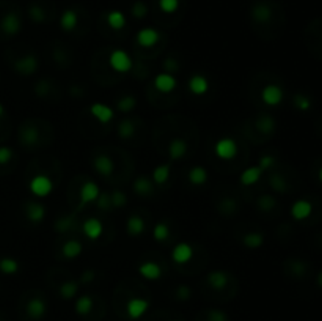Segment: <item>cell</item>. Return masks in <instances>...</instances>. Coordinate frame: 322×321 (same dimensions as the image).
<instances>
[{
    "instance_id": "6da1fadb",
    "label": "cell",
    "mask_w": 322,
    "mask_h": 321,
    "mask_svg": "<svg viewBox=\"0 0 322 321\" xmlns=\"http://www.w3.org/2000/svg\"><path fill=\"white\" fill-rule=\"evenodd\" d=\"M109 65L112 66V70H115L116 72L126 74L134 68V62L132 57L123 49H113L109 56Z\"/></svg>"
},
{
    "instance_id": "7a4b0ae2",
    "label": "cell",
    "mask_w": 322,
    "mask_h": 321,
    "mask_svg": "<svg viewBox=\"0 0 322 321\" xmlns=\"http://www.w3.org/2000/svg\"><path fill=\"white\" fill-rule=\"evenodd\" d=\"M214 154L222 160H233L238 156V144L231 137H222L214 145Z\"/></svg>"
},
{
    "instance_id": "3957f363",
    "label": "cell",
    "mask_w": 322,
    "mask_h": 321,
    "mask_svg": "<svg viewBox=\"0 0 322 321\" xmlns=\"http://www.w3.org/2000/svg\"><path fill=\"white\" fill-rule=\"evenodd\" d=\"M28 189L35 197L42 198V197H47V196L52 194L53 183H52V180L47 175H35L33 178L30 180Z\"/></svg>"
},
{
    "instance_id": "277c9868",
    "label": "cell",
    "mask_w": 322,
    "mask_h": 321,
    "mask_svg": "<svg viewBox=\"0 0 322 321\" xmlns=\"http://www.w3.org/2000/svg\"><path fill=\"white\" fill-rule=\"evenodd\" d=\"M187 152H189V144H187L186 138L175 137V138H171V140L168 142L167 153H168L170 162H176V160L184 159Z\"/></svg>"
},
{
    "instance_id": "5b68a950",
    "label": "cell",
    "mask_w": 322,
    "mask_h": 321,
    "mask_svg": "<svg viewBox=\"0 0 322 321\" xmlns=\"http://www.w3.org/2000/svg\"><path fill=\"white\" fill-rule=\"evenodd\" d=\"M283 98H285V92L282 87H278V85L269 84V85H264L261 90V101L266 106L275 107L278 104H282Z\"/></svg>"
},
{
    "instance_id": "8992f818",
    "label": "cell",
    "mask_w": 322,
    "mask_h": 321,
    "mask_svg": "<svg viewBox=\"0 0 322 321\" xmlns=\"http://www.w3.org/2000/svg\"><path fill=\"white\" fill-rule=\"evenodd\" d=\"M38 65H39L38 57L33 56V54H27V56L20 57L14 62V70L20 76H31L38 70Z\"/></svg>"
},
{
    "instance_id": "52a82bcc",
    "label": "cell",
    "mask_w": 322,
    "mask_h": 321,
    "mask_svg": "<svg viewBox=\"0 0 322 321\" xmlns=\"http://www.w3.org/2000/svg\"><path fill=\"white\" fill-rule=\"evenodd\" d=\"M93 168L98 172L102 178H109L115 172V160L109 154H98L93 159Z\"/></svg>"
},
{
    "instance_id": "ba28073f",
    "label": "cell",
    "mask_w": 322,
    "mask_h": 321,
    "mask_svg": "<svg viewBox=\"0 0 322 321\" xmlns=\"http://www.w3.org/2000/svg\"><path fill=\"white\" fill-rule=\"evenodd\" d=\"M153 85H154V88L157 92L167 94V93H171V92L176 90L178 79L170 72H159V74H156V78L153 80Z\"/></svg>"
},
{
    "instance_id": "9c48e42d",
    "label": "cell",
    "mask_w": 322,
    "mask_h": 321,
    "mask_svg": "<svg viewBox=\"0 0 322 321\" xmlns=\"http://www.w3.org/2000/svg\"><path fill=\"white\" fill-rule=\"evenodd\" d=\"M99 196H101V189H99L98 184L94 183V181L88 180L80 186L79 198H80L82 205H90V203H94L96 200L99 198Z\"/></svg>"
},
{
    "instance_id": "30bf717a",
    "label": "cell",
    "mask_w": 322,
    "mask_h": 321,
    "mask_svg": "<svg viewBox=\"0 0 322 321\" xmlns=\"http://www.w3.org/2000/svg\"><path fill=\"white\" fill-rule=\"evenodd\" d=\"M149 308V302L143 298H132L129 299L126 304V314L131 320H138L142 318Z\"/></svg>"
},
{
    "instance_id": "8fae6325",
    "label": "cell",
    "mask_w": 322,
    "mask_h": 321,
    "mask_svg": "<svg viewBox=\"0 0 322 321\" xmlns=\"http://www.w3.org/2000/svg\"><path fill=\"white\" fill-rule=\"evenodd\" d=\"M193 255H195V250L189 242H178L171 250V260L176 264H186L193 258Z\"/></svg>"
},
{
    "instance_id": "7c38bea8",
    "label": "cell",
    "mask_w": 322,
    "mask_h": 321,
    "mask_svg": "<svg viewBox=\"0 0 322 321\" xmlns=\"http://www.w3.org/2000/svg\"><path fill=\"white\" fill-rule=\"evenodd\" d=\"M90 115L96 122H99L101 124H107L113 120L115 112L104 102H93L90 106Z\"/></svg>"
},
{
    "instance_id": "4fadbf2b",
    "label": "cell",
    "mask_w": 322,
    "mask_h": 321,
    "mask_svg": "<svg viewBox=\"0 0 322 321\" xmlns=\"http://www.w3.org/2000/svg\"><path fill=\"white\" fill-rule=\"evenodd\" d=\"M82 230H83V234L87 236L90 241H96L102 236L104 233V224L101 219L98 218H88L82 224Z\"/></svg>"
},
{
    "instance_id": "5bb4252c",
    "label": "cell",
    "mask_w": 322,
    "mask_h": 321,
    "mask_svg": "<svg viewBox=\"0 0 322 321\" xmlns=\"http://www.w3.org/2000/svg\"><path fill=\"white\" fill-rule=\"evenodd\" d=\"M20 27H22V24H20V18L16 13H6L2 18V20H0V30L8 36L17 35L20 32Z\"/></svg>"
},
{
    "instance_id": "9a60e30c",
    "label": "cell",
    "mask_w": 322,
    "mask_h": 321,
    "mask_svg": "<svg viewBox=\"0 0 322 321\" xmlns=\"http://www.w3.org/2000/svg\"><path fill=\"white\" fill-rule=\"evenodd\" d=\"M160 40V34L153 28V27H145L142 30H138V34H137V42H138V46H142V48H153L156 46L157 42Z\"/></svg>"
},
{
    "instance_id": "2e32d148",
    "label": "cell",
    "mask_w": 322,
    "mask_h": 321,
    "mask_svg": "<svg viewBox=\"0 0 322 321\" xmlns=\"http://www.w3.org/2000/svg\"><path fill=\"white\" fill-rule=\"evenodd\" d=\"M24 212H25V218L31 224H39L46 218V208H44V205H41L39 202H28L25 205Z\"/></svg>"
},
{
    "instance_id": "e0dca14e",
    "label": "cell",
    "mask_w": 322,
    "mask_h": 321,
    "mask_svg": "<svg viewBox=\"0 0 322 321\" xmlns=\"http://www.w3.org/2000/svg\"><path fill=\"white\" fill-rule=\"evenodd\" d=\"M187 87L189 92L195 96H201V94H206L209 90V80L203 76V74H193L190 76L189 82H187Z\"/></svg>"
},
{
    "instance_id": "ac0fdd59",
    "label": "cell",
    "mask_w": 322,
    "mask_h": 321,
    "mask_svg": "<svg viewBox=\"0 0 322 321\" xmlns=\"http://www.w3.org/2000/svg\"><path fill=\"white\" fill-rule=\"evenodd\" d=\"M138 274L146 280H159L162 277V268H160L156 262H145L138 266Z\"/></svg>"
},
{
    "instance_id": "d6986e66",
    "label": "cell",
    "mask_w": 322,
    "mask_h": 321,
    "mask_svg": "<svg viewBox=\"0 0 322 321\" xmlns=\"http://www.w3.org/2000/svg\"><path fill=\"white\" fill-rule=\"evenodd\" d=\"M19 140L20 144H24L25 146H35L39 142V131L38 128L33 124L24 126L19 132Z\"/></svg>"
},
{
    "instance_id": "ffe728a7",
    "label": "cell",
    "mask_w": 322,
    "mask_h": 321,
    "mask_svg": "<svg viewBox=\"0 0 322 321\" xmlns=\"http://www.w3.org/2000/svg\"><path fill=\"white\" fill-rule=\"evenodd\" d=\"M263 174L264 172H263V168L260 166H252L249 168H245L244 172L241 174L239 181H241L242 186H253L261 180Z\"/></svg>"
},
{
    "instance_id": "44dd1931",
    "label": "cell",
    "mask_w": 322,
    "mask_h": 321,
    "mask_svg": "<svg viewBox=\"0 0 322 321\" xmlns=\"http://www.w3.org/2000/svg\"><path fill=\"white\" fill-rule=\"evenodd\" d=\"M25 310H27V315L31 320H41L42 316L46 315L47 306L41 298H33V299H30V301H28Z\"/></svg>"
},
{
    "instance_id": "7402d4cb",
    "label": "cell",
    "mask_w": 322,
    "mask_h": 321,
    "mask_svg": "<svg viewBox=\"0 0 322 321\" xmlns=\"http://www.w3.org/2000/svg\"><path fill=\"white\" fill-rule=\"evenodd\" d=\"M206 280H208L209 286L214 288V290H223V288L228 285L230 277H228V272H225L222 270H214L208 274Z\"/></svg>"
},
{
    "instance_id": "603a6c76",
    "label": "cell",
    "mask_w": 322,
    "mask_h": 321,
    "mask_svg": "<svg viewBox=\"0 0 322 321\" xmlns=\"http://www.w3.org/2000/svg\"><path fill=\"white\" fill-rule=\"evenodd\" d=\"M187 180L189 183L193 186H203L208 183L209 175H208V170L203 167V166H193L189 174H187Z\"/></svg>"
},
{
    "instance_id": "cb8c5ba5",
    "label": "cell",
    "mask_w": 322,
    "mask_h": 321,
    "mask_svg": "<svg viewBox=\"0 0 322 321\" xmlns=\"http://www.w3.org/2000/svg\"><path fill=\"white\" fill-rule=\"evenodd\" d=\"M146 226H145V220L142 216H138V214H132V216H129L127 222H126V232L131 234V236L137 238L143 234Z\"/></svg>"
},
{
    "instance_id": "d4e9b609",
    "label": "cell",
    "mask_w": 322,
    "mask_h": 321,
    "mask_svg": "<svg viewBox=\"0 0 322 321\" xmlns=\"http://www.w3.org/2000/svg\"><path fill=\"white\" fill-rule=\"evenodd\" d=\"M132 189L137 196L140 197H149L154 194V186H153V181L148 180L146 176H138L135 178V181L132 183Z\"/></svg>"
},
{
    "instance_id": "484cf974",
    "label": "cell",
    "mask_w": 322,
    "mask_h": 321,
    "mask_svg": "<svg viewBox=\"0 0 322 321\" xmlns=\"http://www.w3.org/2000/svg\"><path fill=\"white\" fill-rule=\"evenodd\" d=\"M311 211H313V205L308 200H297L291 206V216L296 220H305L307 218H310Z\"/></svg>"
},
{
    "instance_id": "4316f807",
    "label": "cell",
    "mask_w": 322,
    "mask_h": 321,
    "mask_svg": "<svg viewBox=\"0 0 322 321\" xmlns=\"http://www.w3.org/2000/svg\"><path fill=\"white\" fill-rule=\"evenodd\" d=\"M170 176H171V162L156 166L154 170H153V174H151L153 183L157 184V186H164L167 181L170 180Z\"/></svg>"
},
{
    "instance_id": "83f0119b",
    "label": "cell",
    "mask_w": 322,
    "mask_h": 321,
    "mask_svg": "<svg viewBox=\"0 0 322 321\" xmlns=\"http://www.w3.org/2000/svg\"><path fill=\"white\" fill-rule=\"evenodd\" d=\"M79 26V14L76 10H66L60 18V27L64 32H72Z\"/></svg>"
},
{
    "instance_id": "f1b7e54d",
    "label": "cell",
    "mask_w": 322,
    "mask_h": 321,
    "mask_svg": "<svg viewBox=\"0 0 322 321\" xmlns=\"http://www.w3.org/2000/svg\"><path fill=\"white\" fill-rule=\"evenodd\" d=\"M83 252V246L77 240H68L61 248V255L68 260H74Z\"/></svg>"
},
{
    "instance_id": "f546056e",
    "label": "cell",
    "mask_w": 322,
    "mask_h": 321,
    "mask_svg": "<svg viewBox=\"0 0 322 321\" xmlns=\"http://www.w3.org/2000/svg\"><path fill=\"white\" fill-rule=\"evenodd\" d=\"M252 18L256 20V22H267V20H271L272 18V10L267 4H256L253 8H252Z\"/></svg>"
},
{
    "instance_id": "4dcf8cb0",
    "label": "cell",
    "mask_w": 322,
    "mask_h": 321,
    "mask_svg": "<svg viewBox=\"0 0 322 321\" xmlns=\"http://www.w3.org/2000/svg\"><path fill=\"white\" fill-rule=\"evenodd\" d=\"M242 244L245 246L247 249H260L261 246L264 244V234L260 232H249L242 236Z\"/></svg>"
},
{
    "instance_id": "1f68e13d",
    "label": "cell",
    "mask_w": 322,
    "mask_h": 321,
    "mask_svg": "<svg viewBox=\"0 0 322 321\" xmlns=\"http://www.w3.org/2000/svg\"><path fill=\"white\" fill-rule=\"evenodd\" d=\"M255 124H256V130L266 136H271L275 131V120L271 115H260Z\"/></svg>"
},
{
    "instance_id": "d6a6232c",
    "label": "cell",
    "mask_w": 322,
    "mask_h": 321,
    "mask_svg": "<svg viewBox=\"0 0 322 321\" xmlns=\"http://www.w3.org/2000/svg\"><path fill=\"white\" fill-rule=\"evenodd\" d=\"M77 292H79V282L77 280H66V282H63L58 288V293L64 301L72 299L77 294Z\"/></svg>"
},
{
    "instance_id": "836d02e7",
    "label": "cell",
    "mask_w": 322,
    "mask_h": 321,
    "mask_svg": "<svg viewBox=\"0 0 322 321\" xmlns=\"http://www.w3.org/2000/svg\"><path fill=\"white\" fill-rule=\"evenodd\" d=\"M93 306H94L93 298L88 296V294H83L76 301V312L80 316H87L93 310Z\"/></svg>"
},
{
    "instance_id": "e575fe53",
    "label": "cell",
    "mask_w": 322,
    "mask_h": 321,
    "mask_svg": "<svg viewBox=\"0 0 322 321\" xmlns=\"http://www.w3.org/2000/svg\"><path fill=\"white\" fill-rule=\"evenodd\" d=\"M107 24L113 30H121L126 26V16L120 12V10H113L107 14Z\"/></svg>"
},
{
    "instance_id": "d590c367",
    "label": "cell",
    "mask_w": 322,
    "mask_h": 321,
    "mask_svg": "<svg viewBox=\"0 0 322 321\" xmlns=\"http://www.w3.org/2000/svg\"><path fill=\"white\" fill-rule=\"evenodd\" d=\"M118 137L123 138V140H127V138H132L135 136V124L132 123V120H123L116 128Z\"/></svg>"
},
{
    "instance_id": "8d00e7d4",
    "label": "cell",
    "mask_w": 322,
    "mask_h": 321,
    "mask_svg": "<svg viewBox=\"0 0 322 321\" xmlns=\"http://www.w3.org/2000/svg\"><path fill=\"white\" fill-rule=\"evenodd\" d=\"M0 271L6 276H13L19 271V263L17 260L11 258V256H3L0 258Z\"/></svg>"
},
{
    "instance_id": "74e56055",
    "label": "cell",
    "mask_w": 322,
    "mask_h": 321,
    "mask_svg": "<svg viewBox=\"0 0 322 321\" xmlns=\"http://www.w3.org/2000/svg\"><path fill=\"white\" fill-rule=\"evenodd\" d=\"M153 238L157 242H165L170 238V227L165 222H157L153 228Z\"/></svg>"
},
{
    "instance_id": "f35d334b",
    "label": "cell",
    "mask_w": 322,
    "mask_h": 321,
    "mask_svg": "<svg viewBox=\"0 0 322 321\" xmlns=\"http://www.w3.org/2000/svg\"><path fill=\"white\" fill-rule=\"evenodd\" d=\"M135 106H137V100L134 98V96L126 94L116 102V109L120 112H123V114H129V112H132L135 109Z\"/></svg>"
},
{
    "instance_id": "ab89813d",
    "label": "cell",
    "mask_w": 322,
    "mask_h": 321,
    "mask_svg": "<svg viewBox=\"0 0 322 321\" xmlns=\"http://www.w3.org/2000/svg\"><path fill=\"white\" fill-rule=\"evenodd\" d=\"M28 16L36 24H42L46 20V13H44V10H42L39 5H31L28 8Z\"/></svg>"
},
{
    "instance_id": "60d3db41",
    "label": "cell",
    "mask_w": 322,
    "mask_h": 321,
    "mask_svg": "<svg viewBox=\"0 0 322 321\" xmlns=\"http://www.w3.org/2000/svg\"><path fill=\"white\" fill-rule=\"evenodd\" d=\"M181 2L179 0H159V8L162 10L165 14H173L178 12Z\"/></svg>"
},
{
    "instance_id": "b9f144b4",
    "label": "cell",
    "mask_w": 322,
    "mask_h": 321,
    "mask_svg": "<svg viewBox=\"0 0 322 321\" xmlns=\"http://www.w3.org/2000/svg\"><path fill=\"white\" fill-rule=\"evenodd\" d=\"M269 183H271V188H272L274 190H277V192H280V194L286 192V181L283 180V176H280L278 174L271 175Z\"/></svg>"
},
{
    "instance_id": "7bdbcfd3",
    "label": "cell",
    "mask_w": 322,
    "mask_h": 321,
    "mask_svg": "<svg viewBox=\"0 0 322 321\" xmlns=\"http://www.w3.org/2000/svg\"><path fill=\"white\" fill-rule=\"evenodd\" d=\"M256 205H258V208L263 210V211H271L277 205V200L274 197H271V196H263V197L258 198Z\"/></svg>"
},
{
    "instance_id": "ee69618b",
    "label": "cell",
    "mask_w": 322,
    "mask_h": 321,
    "mask_svg": "<svg viewBox=\"0 0 322 321\" xmlns=\"http://www.w3.org/2000/svg\"><path fill=\"white\" fill-rule=\"evenodd\" d=\"M294 106L297 107L299 110L307 112L311 107V101H310L308 96H305V94H296L294 96Z\"/></svg>"
},
{
    "instance_id": "f6af8a7d",
    "label": "cell",
    "mask_w": 322,
    "mask_h": 321,
    "mask_svg": "<svg viewBox=\"0 0 322 321\" xmlns=\"http://www.w3.org/2000/svg\"><path fill=\"white\" fill-rule=\"evenodd\" d=\"M110 202H112V206L115 208H121L127 203V196L121 190H115L113 194L110 196Z\"/></svg>"
},
{
    "instance_id": "bcb514c9",
    "label": "cell",
    "mask_w": 322,
    "mask_h": 321,
    "mask_svg": "<svg viewBox=\"0 0 322 321\" xmlns=\"http://www.w3.org/2000/svg\"><path fill=\"white\" fill-rule=\"evenodd\" d=\"M131 13L137 19H143L148 14V6L143 2H135L131 8Z\"/></svg>"
},
{
    "instance_id": "7dc6e473",
    "label": "cell",
    "mask_w": 322,
    "mask_h": 321,
    "mask_svg": "<svg viewBox=\"0 0 322 321\" xmlns=\"http://www.w3.org/2000/svg\"><path fill=\"white\" fill-rule=\"evenodd\" d=\"M275 164H277V159L274 156H271V154H263L260 158V162H258V166L263 168V172H266V170H271Z\"/></svg>"
},
{
    "instance_id": "c3c4849f",
    "label": "cell",
    "mask_w": 322,
    "mask_h": 321,
    "mask_svg": "<svg viewBox=\"0 0 322 321\" xmlns=\"http://www.w3.org/2000/svg\"><path fill=\"white\" fill-rule=\"evenodd\" d=\"M13 159V150L9 146H0V166L8 164Z\"/></svg>"
},
{
    "instance_id": "681fc988",
    "label": "cell",
    "mask_w": 322,
    "mask_h": 321,
    "mask_svg": "<svg viewBox=\"0 0 322 321\" xmlns=\"http://www.w3.org/2000/svg\"><path fill=\"white\" fill-rule=\"evenodd\" d=\"M190 296H192V290L189 285H179L176 288V298L179 301H189Z\"/></svg>"
},
{
    "instance_id": "f907efd6",
    "label": "cell",
    "mask_w": 322,
    "mask_h": 321,
    "mask_svg": "<svg viewBox=\"0 0 322 321\" xmlns=\"http://www.w3.org/2000/svg\"><path fill=\"white\" fill-rule=\"evenodd\" d=\"M164 68H165V72H170V74H173V76H175V72L179 71V63L175 58H167L165 63H164Z\"/></svg>"
},
{
    "instance_id": "816d5d0a",
    "label": "cell",
    "mask_w": 322,
    "mask_h": 321,
    "mask_svg": "<svg viewBox=\"0 0 322 321\" xmlns=\"http://www.w3.org/2000/svg\"><path fill=\"white\" fill-rule=\"evenodd\" d=\"M209 321H228V315L222 310H211Z\"/></svg>"
},
{
    "instance_id": "f5cc1de1",
    "label": "cell",
    "mask_w": 322,
    "mask_h": 321,
    "mask_svg": "<svg viewBox=\"0 0 322 321\" xmlns=\"http://www.w3.org/2000/svg\"><path fill=\"white\" fill-rule=\"evenodd\" d=\"M96 203H98V206H99L101 210H107V208H110V206H112L110 197H109V196H107V194H102V192H101L99 198H98V200H96Z\"/></svg>"
},
{
    "instance_id": "db71d44e",
    "label": "cell",
    "mask_w": 322,
    "mask_h": 321,
    "mask_svg": "<svg viewBox=\"0 0 322 321\" xmlns=\"http://www.w3.org/2000/svg\"><path fill=\"white\" fill-rule=\"evenodd\" d=\"M94 277H96L94 271H91V270H87V271H83V272H82L80 282H82V284H88V282L94 280Z\"/></svg>"
},
{
    "instance_id": "11a10c76",
    "label": "cell",
    "mask_w": 322,
    "mask_h": 321,
    "mask_svg": "<svg viewBox=\"0 0 322 321\" xmlns=\"http://www.w3.org/2000/svg\"><path fill=\"white\" fill-rule=\"evenodd\" d=\"M318 284H319V286H322V271H321V274L318 276Z\"/></svg>"
},
{
    "instance_id": "9f6ffc18",
    "label": "cell",
    "mask_w": 322,
    "mask_h": 321,
    "mask_svg": "<svg viewBox=\"0 0 322 321\" xmlns=\"http://www.w3.org/2000/svg\"><path fill=\"white\" fill-rule=\"evenodd\" d=\"M319 181L322 183V167H321V170H319Z\"/></svg>"
},
{
    "instance_id": "6f0895ef",
    "label": "cell",
    "mask_w": 322,
    "mask_h": 321,
    "mask_svg": "<svg viewBox=\"0 0 322 321\" xmlns=\"http://www.w3.org/2000/svg\"><path fill=\"white\" fill-rule=\"evenodd\" d=\"M2 115H3V106L0 104V116H2Z\"/></svg>"
},
{
    "instance_id": "680465c9",
    "label": "cell",
    "mask_w": 322,
    "mask_h": 321,
    "mask_svg": "<svg viewBox=\"0 0 322 321\" xmlns=\"http://www.w3.org/2000/svg\"><path fill=\"white\" fill-rule=\"evenodd\" d=\"M176 321H178V320H176Z\"/></svg>"
}]
</instances>
